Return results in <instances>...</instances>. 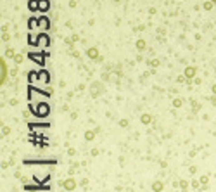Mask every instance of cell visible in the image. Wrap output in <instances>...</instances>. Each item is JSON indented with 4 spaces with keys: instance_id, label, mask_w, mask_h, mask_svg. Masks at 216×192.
<instances>
[{
    "instance_id": "1",
    "label": "cell",
    "mask_w": 216,
    "mask_h": 192,
    "mask_svg": "<svg viewBox=\"0 0 216 192\" xmlns=\"http://www.w3.org/2000/svg\"><path fill=\"white\" fill-rule=\"evenodd\" d=\"M62 187L66 189V190H69V192L75 190V189H76V180H75V178H71V177L66 178V180L62 182Z\"/></svg>"
},
{
    "instance_id": "2",
    "label": "cell",
    "mask_w": 216,
    "mask_h": 192,
    "mask_svg": "<svg viewBox=\"0 0 216 192\" xmlns=\"http://www.w3.org/2000/svg\"><path fill=\"white\" fill-rule=\"evenodd\" d=\"M0 66H2V78H0V83H5V76H7V66H5V61H0Z\"/></svg>"
},
{
    "instance_id": "3",
    "label": "cell",
    "mask_w": 216,
    "mask_h": 192,
    "mask_svg": "<svg viewBox=\"0 0 216 192\" xmlns=\"http://www.w3.org/2000/svg\"><path fill=\"white\" fill-rule=\"evenodd\" d=\"M47 113H49V106H47V104H40V106H38V114H40V116H45Z\"/></svg>"
},
{
    "instance_id": "4",
    "label": "cell",
    "mask_w": 216,
    "mask_h": 192,
    "mask_svg": "<svg viewBox=\"0 0 216 192\" xmlns=\"http://www.w3.org/2000/svg\"><path fill=\"white\" fill-rule=\"evenodd\" d=\"M38 9L45 12L47 9H49V0H38Z\"/></svg>"
},
{
    "instance_id": "5",
    "label": "cell",
    "mask_w": 216,
    "mask_h": 192,
    "mask_svg": "<svg viewBox=\"0 0 216 192\" xmlns=\"http://www.w3.org/2000/svg\"><path fill=\"white\" fill-rule=\"evenodd\" d=\"M163 187H164L163 182H154V184H152V190L154 192H161V190H163Z\"/></svg>"
},
{
    "instance_id": "6",
    "label": "cell",
    "mask_w": 216,
    "mask_h": 192,
    "mask_svg": "<svg viewBox=\"0 0 216 192\" xmlns=\"http://www.w3.org/2000/svg\"><path fill=\"white\" fill-rule=\"evenodd\" d=\"M30 9L31 11H37L38 9V0H30Z\"/></svg>"
},
{
    "instance_id": "7",
    "label": "cell",
    "mask_w": 216,
    "mask_h": 192,
    "mask_svg": "<svg viewBox=\"0 0 216 192\" xmlns=\"http://www.w3.org/2000/svg\"><path fill=\"white\" fill-rule=\"evenodd\" d=\"M140 120H142V123H149V121H150V116H149V114H144Z\"/></svg>"
},
{
    "instance_id": "8",
    "label": "cell",
    "mask_w": 216,
    "mask_h": 192,
    "mask_svg": "<svg viewBox=\"0 0 216 192\" xmlns=\"http://www.w3.org/2000/svg\"><path fill=\"white\" fill-rule=\"evenodd\" d=\"M88 56H92V59H95V57H97V50H95V49L88 50Z\"/></svg>"
},
{
    "instance_id": "9",
    "label": "cell",
    "mask_w": 216,
    "mask_h": 192,
    "mask_svg": "<svg viewBox=\"0 0 216 192\" xmlns=\"http://www.w3.org/2000/svg\"><path fill=\"white\" fill-rule=\"evenodd\" d=\"M185 75H187V76H194V68H189V69L185 71Z\"/></svg>"
},
{
    "instance_id": "10",
    "label": "cell",
    "mask_w": 216,
    "mask_h": 192,
    "mask_svg": "<svg viewBox=\"0 0 216 192\" xmlns=\"http://www.w3.org/2000/svg\"><path fill=\"white\" fill-rule=\"evenodd\" d=\"M85 139H86V140H92V139H93V133H92V132H86V133H85Z\"/></svg>"
}]
</instances>
